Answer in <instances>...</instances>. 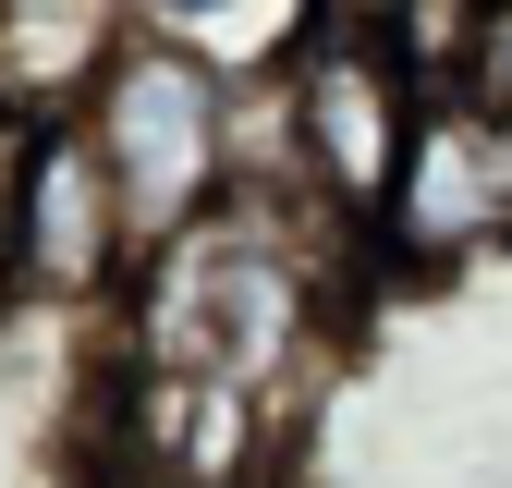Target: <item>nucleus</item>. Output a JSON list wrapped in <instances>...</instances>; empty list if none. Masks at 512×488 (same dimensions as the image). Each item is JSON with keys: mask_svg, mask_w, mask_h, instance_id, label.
Masks as SVG:
<instances>
[{"mask_svg": "<svg viewBox=\"0 0 512 488\" xmlns=\"http://www.w3.org/2000/svg\"><path fill=\"white\" fill-rule=\"evenodd\" d=\"M122 0H0V86L13 98H74L110 74Z\"/></svg>", "mask_w": 512, "mask_h": 488, "instance_id": "nucleus-6", "label": "nucleus"}, {"mask_svg": "<svg viewBox=\"0 0 512 488\" xmlns=\"http://www.w3.org/2000/svg\"><path fill=\"white\" fill-rule=\"evenodd\" d=\"M293 342H305V269H293L256 220H232V232H196V220H183L171 257H159V293H147V354H159V379L183 366V379L256 391Z\"/></svg>", "mask_w": 512, "mask_h": 488, "instance_id": "nucleus-1", "label": "nucleus"}, {"mask_svg": "<svg viewBox=\"0 0 512 488\" xmlns=\"http://www.w3.org/2000/svg\"><path fill=\"white\" fill-rule=\"evenodd\" d=\"M98 159L135 244H171L220 196V86L196 49H110L98 74Z\"/></svg>", "mask_w": 512, "mask_h": 488, "instance_id": "nucleus-2", "label": "nucleus"}, {"mask_svg": "<svg viewBox=\"0 0 512 488\" xmlns=\"http://www.w3.org/2000/svg\"><path fill=\"white\" fill-rule=\"evenodd\" d=\"M25 269V135L0 122V281Z\"/></svg>", "mask_w": 512, "mask_h": 488, "instance_id": "nucleus-7", "label": "nucleus"}, {"mask_svg": "<svg viewBox=\"0 0 512 488\" xmlns=\"http://www.w3.org/2000/svg\"><path fill=\"white\" fill-rule=\"evenodd\" d=\"M159 25H208V13H232V0H147Z\"/></svg>", "mask_w": 512, "mask_h": 488, "instance_id": "nucleus-9", "label": "nucleus"}, {"mask_svg": "<svg viewBox=\"0 0 512 488\" xmlns=\"http://www.w3.org/2000/svg\"><path fill=\"white\" fill-rule=\"evenodd\" d=\"M403 147H415V110H403V74L378 37H317L305 74H293V159L330 208H391L403 183Z\"/></svg>", "mask_w": 512, "mask_h": 488, "instance_id": "nucleus-3", "label": "nucleus"}, {"mask_svg": "<svg viewBox=\"0 0 512 488\" xmlns=\"http://www.w3.org/2000/svg\"><path fill=\"white\" fill-rule=\"evenodd\" d=\"M464 61H476V98H488V110H512V0H488V25H476V49H464Z\"/></svg>", "mask_w": 512, "mask_h": 488, "instance_id": "nucleus-8", "label": "nucleus"}, {"mask_svg": "<svg viewBox=\"0 0 512 488\" xmlns=\"http://www.w3.org/2000/svg\"><path fill=\"white\" fill-rule=\"evenodd\" d=\"M512 208L500 183V135H476V122H439V135L403 147V183H391V232L415 244V257H452L464 232H488Z\"/></svg>", "mask_w": 512, "mask_h": 488, "instance_id": "nucleus-5", "label": "nucleus"}, {"mask_svg": "<svg viewBox=\"0 0 512 488\" xmlns=\"http://www.w3.org/2000/svg\"><path fill=\"white\" fill-rule=\"evenodd\" d=\"M122 244H135V232H122L98 135H25V269L49 293H98Z\"/></svg>", "mask_w": 512, "mask_h": 488, "instance_id": "nucleus-4", "label": "nucleus"}]
</instances>
